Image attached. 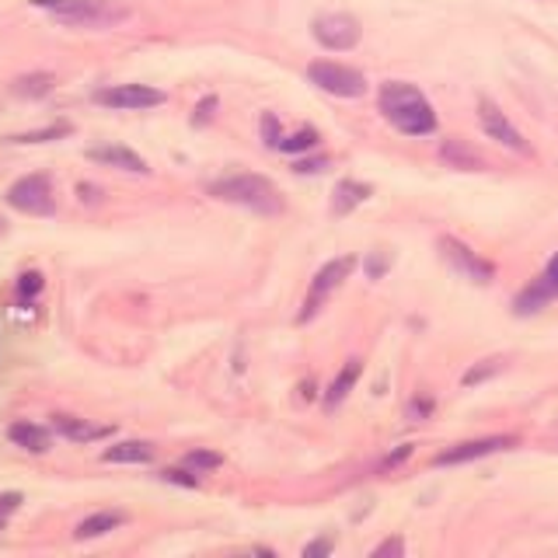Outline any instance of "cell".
Segmentation results:
<instances>
[{
    "instance_id": "17",
    "label": "cell",
    "mask_w": 558,
    "mask_h": 558,
    "mask_svg": "<svg viewBox=\"0 0 558 558\" xmlns=\"http://www.w3.org/2000/svg\"><path fill=\"white\" fill-rule=\"evenodd\" d=\"M8 440H11L14 447L28 450V453H46V450L52 447L49 429H46V426H35V423H11Z\"/></svg>"
},
{
    "instance_id": "16",
    "label": "cell",
    "mask_w": 558,
    "mask_h": 558,
    "mask_svg": "<svg viewBox=\"0 0 558 558\" xmlns=\"http://www.w3.org/2000/svg\"><path fill=\"white\" fill-rule=\"evenodd\" d=\"M360 374H363V363H360V360H349V363L342 366V371L336 374V380H331L328 388H325V395H322V405H325V409H339L342 401L349 398V391L356 388Z\"/></svg>"
},
{
    "instance_id": "10",
    "label": "cell",
    "mask_w": 558,
    "mask_h": 558,
    "mask_svg": "<svg viewBox=\"0 0 558 558\" xmlns=\"http://www.w3.org/2000/svg\"><path fill=\"white\" fill-rule=\"evenodd\" d=\"M95 101L105 105V109L140 112V109H154V105H165V92H157V87H147V84H116V87H101Z\"/></svg>"
},
{
    "instance_id": "8",
    "label": "cell",
    "mask_w": 558,
    "mask_h": 558,
    "mask_svg": "<svg viewBox=\"0 0 558 558\" xmlns=\"http://www.w3.org/2000/svg\"><path fill=\"white\" fill-rule=\"evenodd\" d=\"M311 35L318 39V46H325L331 52H345L363 39V28H360V17L345 14V11H328L311 22Z\"/></svg>"
},
{
    "instance_id": "31",
    "label": "cell",
    "mask_w": 558,
    "mask_h": 558,
    "mask_svg": "<svg viewBox=\"0 0 558 558\" xmlns=\"http://www.w3.org/2000/svg\"><path fill=\"white\" fill-rule=\"evenodd\" d=\"M331 548H336V541H331V537H314L311 545L304 548V558H322V555H331Z\"/></svg>"
},
{
    "instance_id": "7",
    "label": "cell",
    "mask_w": 558,
    "mask_h": 558,
    "mask_svg": "<svg viewBox=\"0 0 558 558\" xmlns=\"http://www.w3.org/2000/svg\"><path fill=\"white\" fill-rule=\"evenodd\" d=\"M307 81L322 92L336 95V98H363L366 95V77L353 66L331 63V60H314L307 66Z\"/></svg>"
},
{
    "instance_id": "3",
    "label": "cell",
    "mask_w": 558,
    "mask_h": 558,
    "mask_svg": "<svg viewBox=\"0 0 558 558\" xmlns=\"http://www.w3.org/2000/svg\"><path fill=\"white\" fill-rule=\"evenodd\" d=\"M32 4L70 28H112L130 17V8L119 0H32Z\"/></svg>"
},
{
    "instance_id": "24",
    "label": "cell",
    "mask_w": 558,
    "mask_h": 558,
    "mask_svg": "<svg viewBox=\"0 0 558 558\" xmlns=\"http://www.w3.org/2000/svg\"><path fill=\"white\" fill-rule=\"evenodd\" d=\"M43 287H46V279H43V272H22L17 276V301H32V296H39L43 293Z\"/></svg>"
},
{
    "instance_id": "22",
    "label": "cell",
    "mask_w": 558,
    "mask_h": 558,
    "mask_svg": "<svg viewBox=\"0 0 558 558\" xmlns=\"http://www.w3.org/2000/svg\"><path fill=\"white\" fill-rule=\"evenodd\" d=\"M314 147H318V130H311V126L279 140V150H287V154H304V150H314Z\"/></svg>"
},
{
    "instance_id": "1",
    "label": "cell",
    "mask_w": 558,
    "mask_h": 558,
    "mask_svg": "<svg viewBox=\"0 0 558 558\" xmlns=\"http://www.w3.org/2000/svg\"><path fill=\"white\" fill-rule=\"evenodd\" d=\"M377 109L398 133H405V136H429L436 130L433 105L426 101V95L418 92L415 84H405V81L380 84Z\"/></svg>"
},
{
    "instance_id": "19",
    "label": "cell",
    "mask_w": 558,
    "mask_h": 558,
    "mask_svg": "<svg viewBox=\"0 0 558 558\" xmlns=\"http://www.w3.org/2000/svg\"><path fill=\"white\" fill-rule=\"evenodd\" d=\"M440 157L450 168H461V171H482L485 168L482 154L475 147H468L464 140H447V144L440 147Z\"/></svg>"
},
{
    "instance_id": "34",
    "label": "cell",
    "mask_w": 558,
    "mask_h": 558,
    "mask_svg": "<svg viewBox=\"0 0 558 558\" xmlns=\"http://www.w3.org/2000/svg\"><path fill=\"white\" fill-rule=\"evenodd\" d=\"M366 272H371V279H377V276H384V272H388V258H371V262H366Z\"/></svg>"
},
{
    "instance_id": "30",
    "label": "cell",
    "mask_w": 558,
    "mask_h": 558,
    "mask_svg": "<svg viewBox=\"0 0 558 558\" xmlns=\"http://www.w3.org/2000/svg\"><path fill=\"white\" fill-rule=\"evenodd\" d=\"M322 168H328V157H296L293 161V171H301V174H314Z\"/></svg>"
},
{
    "instance_id": "6",
    "label": "cell",
    "mask_w": 558,
    "mask_h": 558,
    "mask_svg": "<svg viewBox=\"0 0 558 558\" xmlns=\"http://www.w3.org/2000/svg\"><path fill=\"white\" fill-rule=\"evenodd\" d=\"M356 269V258L353 255H342V258H331L325 266L314 272L311 279V290H307V301H304V311H301V322H311L314 314L325 307V301L331 293H336L349 276Z\"/></svg>"
},
{
    "instance_id": "26",
    "label": "cell",
    "mask_w": 558,
    "mask_h": 558,
    "mask_svg": "<svg viewBox=\"0 0 558 558\" xmlns=\"http://www.w3.org/2000/svg\"><path fill=\"white\" fill-rule=\"evenodd\" d=\"M66 133H70V126H66V122H60V126H49V130H39V133H25V136H14V140H17V144H46V140H60Z\"/></svg>"
},
{
    "instance_id": "2",
    "label": "cell",
    "mask_w": 558,
    "mask_h": 558,
    "mask_svg": "<svg viewBox=\"0 0 558 558\" xmlns=\"http://www.w3.org/2000/svg\"><path fill=\"white\" fill-rule=\"evenodd\" d=\"M209 196L220 199V203H231V206H244L252 209V214H262V217H279L287 209L283 203V192H279L276 182H269L266 174H227V179L214 182L206 189Z\"/></svg>"
},
{
    "instance_id": "9",
    "label": "cell",
    "mask_w": 558,
    "mask_h": 558,
    "mask_svg": "<svg viewBox=\"0 0 558 558\" xmlns=\"http://www.w3.org/2000/svg\"><path fill=\"white\" fill-rule=\"evenodd\" d=\"M478 122H482L485 136H488V140H496V144L510 147V150H517V154H523V157H531V154H534V147L527 144V140H523V133L513 126V122L506 119V112L499 109L496 101L478 98Z\"/></svg>"
},
{
    "instance_id": "28",
    "label": "cell",
    "mask_w": 558,
    "mask_h": 558,
    "mask_svg": "<svg viewBox=\"0 0 558 558\" xmlns=\"http://www.w3.org/2000/svg\"><path fill=\"white\" fill-rule=\"evenodd\" d=\"M262 136H266V147H276L279 150V140H283V133H279V119L276 116H262Z\"/></svg>"
},
{
    "instance_id": "5",
    "label": "cell",
    "mask_w": 558,
    "mask_h": 558,
    "mask_svg": "<svg viewBox=\"0 0 558 558\" xmlns=\"http://www.w3.org/2000/svg\"><path fill=\"white\" fill-rule=\"evenodd\" d=\"M8 206L28 217H49L57 209V192H52L49 174H25L8 189Z\"/></svg>"
},
{
    "instance_id": "12",
    "label": "cell",
    "mask_w": 558,
    "mask_h": 558,
    "mask_svg": "<svg viewBox=\"0 0 558 558\" xmlns=\"http://www.w3.org/2000/svg\"><path fill=\"white\" fill-rule=\"evenodd\" d=\"M510 447H517V436H482V440L447 447L444 453H436L433 464H440V468L468 464V461H478V458H488V453H499V450H510Z\"/></svg>"
},
{
    "instance_id": "21",
    "label": "cell",
    "mask_w": 558,
    "mask_h": 558,
    "mask_svg": "<svg viewBox=\"0 0 558 558\" xmlns=\"http://www.w3.org/2000/svg\"><path fill=\"white\" fill-rule=\"evenodd\" d=\"M49 92H52V74H28L14 81V95L22 98H43Z\"/></svg>"
},
{
    "instance_id": "13",
    "label": "cell",
    "mask_w": 558,
    "mask_h": 558,
    "mask_svg": "<svg viewBox=\"0 0 558 558\" xmlns=\"http://www.w3.org/2000/svg\"><path fill=\"white\" fill-rule=\"evenodd\" d=\"M87 161L105 165V168H119V171H133V174H147V161L130 147H119V144H105V147H92L87 150Z\"/></svg>"
},
{
    "instance_id": "18",
    "label": "cell",
    "mask_w": 558,
    "mask_h": 558,
    "mask_svg": "<svg viewBox=\"0 0 558 558\" xmlns=\"http://www.w3.org/2000/svg\"><path fill=\"white\" fill-rule=\"evenodd\" d=\"M101 461H109V464H150L154 447L147 440H122V444L105 450Z\"/></svg>"
},
{
    "instance_id": "23",
    "label": "cell",
    "mask_w": 558,
    "mask_h": 558,
    "mask_svg": "<svg viewBox=\"0 0 558 558\" xmlns=\"http://www.w3.org/2000/svg\"><path fill=\"white\" fill-rule=\"evenodd\" d=\"M182 464L196 471V475H203V471H214V468H220V464H223V458H220L217 450H189L185 458H182Z\"/></svg>"
},
{
    "instance_id": "14",
    "label": "cell",
    "mask_w": 558,
    "mask_h": 558,
    "mask_svg": "<svg viewBox=\"0 0 558 558\" xmlns=\"http://www.w3.org/2000/svg\"><path fill=\"white\" fill-rule=\"evenodd\" d=\"M371 196H374V189L366 185V182L342 179L336 189H331V214H336V217L353 214V209H356V206H363Z\"/></svg>"
},
{
    "instance_id": "25",
    "label": "cell",
    "mask_w": 558,
    "mask_h": 558,
    "mask_svg": "<svg viewBox=\"0 0 558 558\" xmlns=\"http://www.w3.org/2000/svg\"><path fill=\"white\" fill-rule=\"evenodd\" d=\"M502 371V360H482L478 366H471V371L464 374V388H475V384H482L485 377H493Z\"/></svg>"
},
{
    "instance_id": "33",
    "label": "cell",
    "mask_w": 558,
    "mask_h": 558,
    "mask_svg": "<svg viewBox=\"0 0 558 558\" xmlns=\"http://www.w3.org/2000/svg\"><path fill=\"white\" fill-rule=\"evenodd\" d=\"M17 506H22V496H17V493H0V520L11 517Z\"/></svg>"
},
{
    "instance_id": "4",
    "label": "cell",
    "mask_w": 558,
    "mask_h": 558,
    "mask_svg": "<svg viewBox=\"0 0 558 558\" xmlns=\"http://www.w3.org/2000/svg\"><path fill=\"white\" fill-rule=\"evenodd\" d=\"M436 248H440V258L447 262V266H450L453 272H458V276H464L468 283L488 287V283L496 279V266H493V262L482 258L478 252H471L464 241L444 234L440 241H436Z\"/></svg>"
},
{
    "instance_id": "20",
    "label": "cell",
    "mask_w": 558,
    "mask_h": 558,
    "mask_svg": "<svg viewBox=\"0 0 558 558\" xmlns=\"http://www.w3.org/2000/svg\"><path fill=\"white\" fill-rule=\"evenodd\" d=\"M122 513H116V510H101V513H92V517H84L81 523H77V531H74V537L77 541H92V537H101V534H109V531H116V527H122Z\"/></svg>"
},
{
    "instance_id": "15",
    "label": "cell",
    "mask_w": 558,
    "mask_h": 558,
    "mask_svg": "<svg viewBox=\"0 0 558 558\" xmlns=\"http://www.w3.org/2000/svg\"><path fill=\"white\" fill-rule=\"evenodd\" d=\"M52 429H57L60 436H66V440H74V444H92V440H101V436L112 433V426H95V423H87V418H77V415H52Z\"/></svg>"
},
{
    "instance_id": "32",
    "label": "cell",
    "mask_w": 558,
    "mask_h": 558,
    "mask_svg": "<svg viewBox=\"0 0 558 558\" xmlns=\"http://www.w3.org/2000/svg\"><path fill=\"white\" fill-rule=\"evenodd\" d=\"M214 112H217V98H203L196 105V116H192V122H196V126H203V122L214 119Z\"/></svg>"
},
{
    "instance_id": "27",
    "label": "cell",
    "mask_w": 558,
    "mask_h": 558,
    "mask_svg": "<svg viewBox=\"0 0 558 558\" xmlns=\"http://www.w3.org/2000/svg\"><path fill=\"white\" fill-rule=\"evenodd\" d=\"M161 478L165 482H174V485H185V488H196L199 485V478H196V471H192V468H165L161 471Z\"/></svg>"
},
{
    "instance_id": "11",
    "label": "cell",
    "mask_w": 558,
    "mask_h": 558,
    "mask_svg": "<svg viewBox=\"0 0 558 558\" xmlns=\"http://www.w3.org/2000/svg\"><path fill=\"white\" fill-rule=\"evenodd\" d=\"M558 296V252H555V258L548 262V269L541 272L534 283L523 290L517 301H513V311L520 314V318H527V314H537L541 307H548L551 301Z\"/></svg>"
},
{
    "instance_id": "29",
    "label": "cell",
    "mask_w": 558,
    "mask_h": 558,
    "mask_svg": "<svg viewBox=\"0 0 558 558\" xmlns=\"http://www.w3.org/2000/svg\"><path fill=\"white\" fill-rule=\"evenodd\" d=\"M374 558H388V555H405V541H401V537H388V541H380V545L371 551Z\"/></svg>"
},
{
    "instance_id": "35",
    "label": "cell",
    "mask_w": 558,
    "mask_h": 558,
    "mask_svg": "<svg viewBox=\"0 0 558 558\" xmlns=\"http://www.w3.org/2000/svg\"><path fill=\"white\" fill-rule=\"evenodd\" d=\"M405 458H412V447H409V444H405V447H398V450L391 453V458L384 461V468H395V464H401V461H405Z\"/></svg>"
}]
</instances>
